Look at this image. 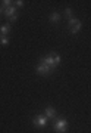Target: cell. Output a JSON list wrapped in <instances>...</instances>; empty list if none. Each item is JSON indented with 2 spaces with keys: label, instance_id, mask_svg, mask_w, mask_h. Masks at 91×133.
<instances>
[{
  "label": "cell",
  "instance_id": "cell-5",
  "mask_svg": "<svg viewBox=\"0 0 91 133\" xmlns=\"http://www.w3.org/2000/svg\"><path fill=\"white\" fill-rule=\"evenodd\" d=\"M52 71L53 70L47 65V64H44V62H40L38 65H37V72H38L40 76H50Z\"/></svg>",
  "mask_w": 91,
  "mask_h": 133
},
{
  "label": "cell",
  "instance_id": "cell-3",
  "mask_svg": "<svg viewBox=\"0 0 91 133\" xmlns=\"http://www.w3.org/2000/svg\"><path fill=\"white\" fill-rule=\"evenodd\" d=\"M5 15L10 22H13V21L18 19V12H16V8H15V6H10L7 9H5Z\"/></svg>",
  "mask_w": 91,
  "mask_h": 133
},
{
  "label": "cell",
  "instance_id": "cell-7",
  "mask_svg": "<svg viewBox=\"0 0 91 133\" xmlns=\"http://www.w3.org/2000/svg\"><path fill=\"white\" fill-rule=\"evenodd\" d=\"M0 33H2V36H7V34L10 33V25L9 24H5L0 27Z\"/></svg>",
  "mask_w": 91,
  "mask_h": 133
},
{
  "label": "cell",
  "instance_id": "cell-14",
  "mask_svg": "<svg viewBox=\"0 0 91 133\" xmlns=\"http://www.w3.org/2000/svg\"><path fill=\"white\" fill-rule=\"evenodd\" d=\"M15 3H16L18 8H24V5H25V2H22V0H18V2H15Z\"/></svg>",
  "mask_w": 91,
  "mask_h": 133
},
{
  "label": "cell",
  "instance_id": "cell-4",
  "mask_svg": "<svg viewBox=\"0 0 91 133\" xmlns=\"http://www.w3.org/2000/svg\"><path fill=\"white\" fill-rule=\"evenodd\" d=\"M47 117L46 115H37V117H34L32 118V124L35 127H46L47 126Z\"/></svg>",
  "mask_w": 91,
  "mask_h": 133
},
{
  "label": "cell",
  "instance_id": "cell-6",
  "mask_svg": "<svg viewBox=\"0 0 91 133\" xmlns=\"http://www.w3.org/2000/svg\"><path fill=\"white\" fill-rule=\"evenodd\" d=\"M46 117L47 118H56V109L53 108L52 105H48V107H46Z\"/></svg>",
  "mask_w": 91,
  "mask_h": 133
},
{
  "label": "cell",
  "instance_id": "cell-10",
  "mask_svg": "<svg viewBox=\"0 0 91 133\" xmlns=\"http://www.w3.org/2000/svg\"><path fill=\"white\" fill-rule=\"evenodd\" d=\"M0 43H2L3 46L9 44V38H7V36H0Z\"/></svg>",
  "mask_w": 91,
  "mask_h": 133
},
{
  "label": "cell",
  "instance_id": "cell-15",
  "mask_svg": "<svg viewBox=\"0 0 91 133\" xmlns=\"http://www.w3.org/2000/svg\"><path fill=\"white\" fill-rule=\"evenodd\" d=\"M2 14H3V10H2V8H0V16H2Z\"/></svg>",
  "mask_w": 91,
  "mask_h": 133
},
{
  "label": "cell",
  "instance_id": "cell-12",
  "mask_svg": "<svg viewBox=\"0 0 91 133\" xmlns=\"http://www.w3.org/2000/svg\"><path fill=\"white\" fill-rule=\"evenodd\" d=\"M79 22V19H77V18H71L69 19V27H73L75 24H78Z\"/></svg>",
  "mask_w": 91,
  "mask_h": 133
},
{
  "label": "cell",
  "instance_id": "cell-9",
  "mask_svg": "<svg viewBox=\"0 0 91 133\" xmlns=\"http://www.w3.org/2000/svg\"><path fill=\"white\" fill-rule=\"evenodd\" d=\"M59 19H60V14H59V12H53V14L50 15V21H52V22H57Z\"/></svg>",
  "mask_w": 91,
  "mask_h": 133
},
{
  "label": "cell",
  "instance_id": "cell-11",
  "mask_svg": "<svg viewBox=\"0 0 91 133\" xmlns=\"http://www.w3.org/2000/svg\"><path fill=\"white\" fill-rule=\"evenodd\" d=\"M12 3H13V2H10V0H3V2H2V6H3L5 9H7V8L12 6Z\"/></svg>",
  "mask_w": 91,
  "mask_h": 133
},
{
  "label": "cell",
  "instance_id": "cell-1",
  "mask_svg": "<svg viewBox=\"0 0 91 133\" xmlns=\"http://www.w3.org/2000/svg\"><path fill=\"white\" fill-rule=\"evenodd\" d=\"M40 62H44V64H47L52 70H54L56 66H59V64H60V56L59 55H48V56H46V58H41L40 59Z\"/></svg>",
  "mask_w": 91,
  "mask_h": 133
},
{
  "label": "cell",
  "instance_id": "cell-8",
  "mask_svg": "<svg viewBox=\"0 0 91 133\" xmlns=\"http://www.w3.org/2000/svg\"><path fill=\"white\" fill-rule=\"evenodd\" d=\"M81 28H82V24H81V21H79L78 24H75L73 27H69V30H71V33H72V34H77L78 31H81Z\"/></svg>",
  "mask_w": 91,
  "mask_h": 133
},
{
  "label": "cell",
  "instance_id": "cell-13",
  "mask_svg": "<svg viewBox=\"0 0 91 133\" xmlns=\"http://www.w3.org/2000/svg\"><path fill=\"white\" fill-rule=\"evenodd\" d=\"M65 15L68 16V19L72 18V9H71V8H66V9H65Z\"/></svg>",
  "mask_w": 91,
  "mask_h": 133
},
{
  "label": "cell",
  "instance_id": "cell-2",
  "mask_svg": "<svg viewBox=\"0 0 91 133\" xmlns=\"http://www.w3.org/2000/svg\"><path fill=\"white\" fill-rule=\"evenodd\" d=\"M54 130L59 133H65L68 129V121L66 118H63V117H60V118H56V121H54Z\"/></svg>",
  "mask_w": 91,
  "mask_h": 133
}]
</instances>
